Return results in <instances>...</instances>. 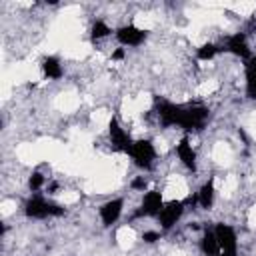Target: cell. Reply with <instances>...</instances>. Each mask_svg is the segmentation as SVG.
Wrapping results in <instances>:
<instances>
[{
  "mask_svg": "<svg viewBox=\"0 0 256 256\" xmlns=\"http://www.w3.org/2000/svg\"><path fill=\"white\" fill-rule=\"evenodd\" d=\"M200 248L206 256H218L220 254V246H218V240H216V234L214 230H206L202 240H200Z\"/></svg>",
  "mask_w": 256,
  "mask_h": 256,
  "instance_id": "5bb4252c",
  "label": "cell"
},
{
  "mask_svg": "<svg viewBox=\"0 0 256 256\" xmlns=\"http://www.w3.org/2000/svg\"><path fill=\"white\" fill-rule=\"evenodd\" d=\"M246 94L248 98L256 100V56L246 60Z\"/></svg>",
  "mask_w": 256,
  "mask_h": 256,
  "instance_id": "7c38bea8",
  "label": "cell"
},
{
  "mask_svg": "<svg viewBox=\"0 0 256 256\" xmlns=\"http://www.w3.org/2000/svg\"><path fill=\"white\" fill-rule=\"evenodd\" d=\"M224 50H228L230 54H234V56H238V58H244V60L250 58V48H248V44H246V34H244V32L232 34V36L226 40Z\"/></svg>",
  "mask_w": 256,
  "mask_h": 256,
  "instance_id": "30bf717a",
  "label": "cell"
},
{
  "mask_svg": "<svg viewBox=\"0 0 256 256\" xmlns=\"http://www.w3.org/2000/svg\"><path fill=\"white\" fill-rule=\"evenodd\" d=\"M110 32H112V30H110V26H108L106 22H102V20H96V22L92 24V38H94V40L106 38Z\"/></svg>",
  "mask_w": 256,
  "mask_h": 256,
  "instance_id": "e0dca14e",
  "label": "cell"
},
{
  "mask_svg": "<svg viewBox=\"0 0 256 256\" xmlns=\"http://www.w3.org/2000/svg\"><path fill=\"white\" fill-rule=\"evenodd\" d=\"M116 38L122 46H140L146 40V30H142L134 24H126L116 30Z\"/></svg>",
  "mask_w": 256,
  "mask_h": 256,
  "instance_id": "52a82bcc",
  "label": "cell"
},
{
  "mask_svg": "<svg viewBox=\"0 0 256 256\" xmlns=\"http://www.w3.org/2000/svg\"><path fill=\"white\" fill-rule=\"evenodd\" d=\"M162 208H164L162 194H160L158 190H150V192L144 194L142 206H140V210L134 212V218H142V216H158Z\"/></svg>",
  "mask_w": 256,
  "mask_h": 256,
  "instance_id": "5b68a950",
  "label": "cell"
},
{
  "mask_svg": "<svg viewBox=\"0 0 256 256\" xmlns=\"http://www.w3.org/2000/svg\"><path fill=\"white\" fill-rule=\"evenodd\" d=\"M142 240H144L146 244H154L156 240H160V232H154V230H148V232H144V234H142Z\"/></svg>",
  "mask_w": 256,
  "mask_h": 256,
  "instance_id": "d6986e66",
  "label": "cell"
},
{
  "mask_svg": "<svg viewBox=\"0 0 256 256\" xmlns=\"http://www.w3.org/2000/svg\"><path fill=\"white\" fill-rule=\"evenodd\" d=\"M42 184H44V176H42L40 172H32V176L28 178V186H30V190H40Z\"/></svg>",
  "mask_w": 256,
  "mask_h": 256,
  "instance_id": "ac0fdd59",
  "label": "cell"
},
{
  "mask_svg": "<svg viewBox=\"0 0 256 256\" xmlns=\"http://www.w3.org/2000/svg\"><path fill=\"white\" fill-rule=\"evenodd\" d=\"M176 154L178 158L182 160V164L188 168V170H196V152L188 140V136H184L178 144H176Z\"/></svg>",
  "mask_w": 256,
  "mask_h": 256,
  "instance_id": "8fae6325",
  "label": "cell"
},
{
  "mask_svg": "<svg viewBox=\"0 0 256 256\" xmlns=\"http://www.w3.org/2000/svg\"><path fill=\"white\" fill-rule=\"evenodd\" d=\"M156 112L162 126H180L186 132L202 130L208 120V108L204 106H180L166 100H156Z\"/></svg>",
  "mask_w": 256,
  "mask_h": 256,
  "instance_id": "6da1fadb",
  "label": "cell"
},
{
  "mask_svg": "<svg viewBox=\"0 0 256 256\" xmlns=\"http://www.w3.org/2000/svg\"><path fill=\"white\" fill-rule=\"evenodd\" d=\"M214 234H216V240H218V246H220V254L218 256H236V232L232 226L220 222L216 224L214 228Z\"/></svg>",
  "mask_w": 256,
  "mask_h": 256,
  "instance_id": "277c9868",
  "label": "cell"
},
{
  "mask_svg": "<svg viewBox=\"0 0 256 256\" xmlns=\"http://www.w3.org/2000/svg\"><path fill=\"white\" fill-rule=\"evenodd\" d=\"M184 212V202L182 200H170L168 204H164V208L160 210L158 214V220H160V226L164 230H170L182 216Z\"/></svg>",
  "mask_w": 256,
  "mask_h": 256,
  "instance_id": "8992f818",
  "label": "cell"
},
{
  "mask_svg": "<svg viewBox=\"0 0 256 256\" xmlns=\"http://www.w3.org/2000/svg\"><path fill=\"white\" fill-rule=\"evenodd\" d=\"M220 50H224V48H218V46H216V44H212V42L202 44V46L198 48V58H200V60H212Z\"/></svg>",
  "mask_w": 256,
  "mask_h": 256,
  "instance_id": "2e32d148",
  "label": "cell"
},
{
  "mask_svg": "<svg viewBox=\"0 0 256 256\" xmlns=\"http://www.w3.org/2000/svg\"><path fill=\"white\" fill-rule=\"evenodd\" d=\"M24 212L28 218H36V220H42V218H50V216H62L66 210L60 206V204H54L50 200H46L44 196H32L26 200L24 204Z\"/></svg>",
  "mask_w": 256,
  "mask_h": 256,
  "instance_id": "7a4b0ae2",
  "label": "cell"
},
{
  "mask_svg": "<svg viewBox=\"0 0 256 256\" xmlns=\"http://www.w3.org/2000/svg\"><path fill=\"white\" fill-rule=\"evenodd\" d=\"M122 208H124V200L122 198H114V200H108L100 206V218L104 222V226H112L120 214H122Z\"/></svg>",
  "mask_w": 256,
  "mask_h": 256,
  "instance_id": "9c48e42d",
  "label": "cell"
},
{
  "mask_svg": "<svg viewBox=\"0 0 256 256\" xmlns=\"http://www.w3.org/2000/svg\"><path fill=\"white\" fill-rule=\"evenodd\" d=\"M196 200H198V204H200L202 208H206V210L212 206V202H214V178H208V182L202 184V188H200L198 194H196Z\"/></svg>",
  "mask_w": 256,
  "mask_h": 256,
  "instance_id": "4fadbf2b",
  "label": "cell"
},
{
  "mask_svg": "<svg viewBox=\"0 0 256 256\" xmlns=\"http://www.w3.org/2000/svg\"><path fill=\"white\" fill-rule=\"evenodd\" d=\"M132 156V160L136 162V166L144 168V170H150L152 168V162L156 158V150H154V144L150 140H134L132 142V148L128 152Z\"/></svg>",
  "mask_w": 256,
  "mask_h": 256,
  "instance_id": "3957f363",
  "label": "cell"
},
{
  "mask_svg": "<svg viewBox=\"0 0 256 256\" xmlns=\"http://www.w3.org/2000/svg\"><path fill=\"white\" fill-rule=\"evenodd\" d=\"M124 58V48H118L116 52H112V60H122Z\"/></svg>",
  "mask_w": 256,
  "mask_h": 256,
  "instance_id": "44dd1931",
  "label": "cell"
},
{
  "mask_svg": "<svg viewBox=\"0 0 256 256\" xmlns=\"http://www.w3.org/2000/svg\"><path fill=\"white\" fill-rule=\"evenodd\" d=\"M42 72L46 78H52V80H58L62 76V64L56 56H48L42 60Z\"/></svg>",
  "mask_w": 256,
  "mask_h": 256,
  "instance_id": "9a60e30c",
  "label": "cell"
},
{
  "mask_svg": "<svg viewBox=\"0 0 256 256\" xmlns=\"http://www.w3.org/2000/svg\"><path fill=\"white\" fill-rule=\"evenodd\" d=\"M108 134H110V142H112V146L116 148V150H120V152H130V148H132V140H130V136L124 132V128L118 124V120L116 118H112L110 122H108Z\"/></svg>",
  "mask_w": 256,
  "mask_h": 256,
  "instance_id": "ba28073f",
  "label": "cell"
},
{
  "mask_svg": "<svg viewBox=\"0 0 256 256\" xmlns=\"http://www.w3.org/2000/svg\"><path fill=\"white\" fill-rule=\"evenodd\" d=\"M132 188H136V190H144V188H146V180H144V176L132 180Z\"/></svg>",
  "mask_w": 256,
  "mask_h": 256,
  "instance_id": "ffe728a7",
  "label": "cell"
}]
</instances>
